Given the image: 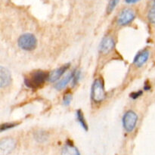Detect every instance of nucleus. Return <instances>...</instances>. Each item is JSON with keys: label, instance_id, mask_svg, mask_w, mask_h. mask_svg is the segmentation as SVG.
Instances as JSON below:
<instances>
[{"label": "nucleus", "instance_id": "obj_2", "mask_svg": "<svg viewBox=\"0 0 155 155\" xmlns=\"http://www.w3.org/2000/svg\"><path fill=\"white\" fill-rule=\"evenodd\" d=\"M18 44L21 49L30 51L34 50L37 46V39L32 33H24L18 38Z\"/></svg>", "mask_w": 155, "mask_h": 155}, {"label": "nucleus", "instance_id": "obj_8", "mask_svg": "<svg viewBox=\"0 0 155 155\" xmlns=\"http://www.w3.org/2000/svg\"><path fill=\"white\" fill-rule=\"evenodd\" d=\"M70 66H71L70 64H67L61 66V68H57V69L54 70V71H51V72L50 73L48 80H49V82H51V83H54V82H56L65 74V72H66L68 69H69Z\"/></svg>", "mask_w": 155, "mask_h": 155}, {"label": "nucleus", "instance_id": "obj_12", "mask_svg": "<svg viewBox=\"0 0 155 155\" xmlns=\"http://www.w3.org/2000/svg\"><path fill=\"white\" fill-rule=\"evenodd\" d=\"M73 79V72L71 74H68L67 76H65L63 79L60 80V81L58 82L55 85H54V88H55L57 90H61L64 88H65L67 86V85L70 83V82Z\"/></svg>", "mask_w": 155, "mask_h": 155}, {"label": "nucleus", "instance_id": "obj_7", "mask_svg": "<svg viewBox=\"0 0 155 155\" xmlns=\"http://www.w3.org/2000/svg\"><path fill=\"white\" fill-rule=\"evenodd\" d=\"M115 46V42L113 38L110 36H106L101 40L99 45V51L102 54H108Z\"/></svg>", "mask_w": 155, "mask_h": 155}, {"label": "nucleus", "instance_id": "obj_13", "mask_svg": "<svg viewBox=\"0 0 155 155\" xmlns=\"http://www.w3.org/2000/svg\"><path fill=\"white\" fill-rule=\"evenodd\" d=\"M77 121H78L79 124H80V126H81V127H83L86 131H87L88 125L87 124H86V119H85L84 115H83V113L80 110H77Z\"/></svg>", "mask_w": 155, "mask_h": 155}, {"label": "nucleus", "instance_id": "obj_6", "mask_svg": "<svg viewBox=\"0 0 155 155\" xmlns=\"http://www.w3.org/2000/svg\"><path fill=\"white\" fill-rule=\"evenodd\" d=\"M16 147V142L12 138H5L0 142V150L2 155L10 154Z\"/></svg>", "mask_w": 155, "mask_h": 155}, {"label": "nucleus", "instance_id": "obj_9", "mask_svg": "<svg viewBox=\"0 0 155 155\" xmlns=\"http://www.w3.org/2000/svg\"><path fill=\"white\" fill-rule=\"evenodd\" d=\"M12 83V76L10 71L4 67H0V87L8 86Z\"/></svg>", "mask_w": 155, "mask_h": 155}, {"label": "nucleus", "instance_id": "obj_14", "mask_svg": "<svg viewBox=\"0 0 155 155\" xmlns=\"http://www.w3.org/2000/svg\"><path fill=\"white\" fill-rule=\"evenodd\" d=\"M35 139L39 142H44L48 139V135L44 131H38L35 133Z\"/></svg>", "mask_w": 155, "mask_h": 155}, {"label": "nucleus", "instance_id": "obj_18", "mask_svg": "<svg viewBox=\"0 0 155 155\" xmlns=\"http://www.w3.org/2000/svg\"><path fill=\"white\" fill-rule=\"evenodd\" d=\"M71 101H72V95L71 93H66L64 96L63 98V103L65 106H68L71 104Z\"/></svg>", "mask_w": 155, "mask_h": 155}, {"label": "nucleus", "instance_id": "obj_1", "mask_svg": "<svg viewBox=\"0 0 155 155\" xmlns=\"http://www.w3.org/2000/svg\"><path fill=\"white\" fill-rule=\"evenodd\" d=\"M49 74L45 71H37L30 74V76L25 79L24 83L27 87L36 89L42 86L45 83V80L48 79Z\"/></svg>", "mask_w": 155, "mask_h": 155}, {"label": "nucleus", "instance_id": "obj_3", "mask_svg": "<svg viewBox=\"0 0 155 155\" xmlns=\"http://www.w3.org/2000/svg\"><path fill=\"white\" fill-rule=\"evenodd\" d=\"M105 90L104 83L101 79H97L94 81L91 89V98L95 103H100L105 98Z\"/></svg>", "mask_w": 155, "mask_h": 155}, {"label": "nucleus", "instance_id": "obj_5", "mask_svg": "<svg viewBox=\"0 0 155 155\" xmlns=\"http://www.w3.org/2000/svg\"><path fill=\"white\" fill-rule=\"evenodd\" d=\"M136 18V14L130 8H125L119 14L117 17V24L120 26H126L130 24Z\"/></svg>", "mask_w": 155, "mask_h": 155}, {"label": "nucleus", "instance_id": "obj_11", "mask_svg": "<svg viewBox=\"0 0 155 155\" xmlns=\"http://www.w3.org/2000/svg\"><path fill=\"white\" fill-rule=\"evenodd\" d=\"M61 155H80L79 150L72 143H68L63 147Z\"/></svg>", "mask_w": 155, "mask_h": 155}, {"label": "nucleus", "instance_id": "obj_10", "mask_svg": "<svg viewBox=\"0 0 155 155\" xmlns=\"http://www.w3.org/2000/svg\"><path fill=\"white\" fill-rule=\"evenodd\" d=\"M150 52L148 50L145 49L143 51H140V52L136 54V56L135 57L134 61H133V64L136 65L138 68H140L142 67L145 62H147V61L149 58Z\"/></svg>", "mask_w": 155, "mask_h": 155}, {"label": "nucleus", "instance_id": "obj_15", "mask_svg": "<svg viewBox=\"0 0 155 155\" xmlns=\"http://www.w3.org/2000/svg\"><path fill=\"white\" fill-rule=\"evenodd\" d=\"M120 0H110L108 2V5H107V12L108 14L111 13L114 11V9L116 8V6L117 5V4L119 3Z\"/></svg>", "mask_w": 155, "mask_h": 155}, {"label": "nucleus", "instance_id": "obj_22", "mask_svg": "<svg viewBox=\"0 0 155 155\" xmlns=\"http://www.w3.org/2000/svg\"><path fill=\"white\" fill-rule=\"evenodd\" d=\"M140 0H125V2L127 3V4H135V3H137Z\"/></svg>", "mask_w": 155, "mask_h": 155}, {"label": "nucleus", "instance_id": "obj_20", "mask_svg": "<svg viewBox=\"0 0 155 155\" xmlns=\"http://www.w3.org/2000/svg\"><path fill=\"white\" fill-rule=\"evenodd\" d=\"M142 95V91H137V92H133V93L130 94V98H133V99H137L138 98L141 96Z\"/></svg>", "mask_w": 155, "mask_h": 155}, {"label": "nucleus", "instance_id": "obj_23", "mask_svg": "<svg viewBox=\"0 0 155 155\" xmlns=\"http://www.w3.org/2000/svg\"><path fill=\"white\" fill-rule=\"evenodd\" d=\"M144 89H145V90H149V89H151V86H150L148 83H145Z\"/></svg>", "mask_w": 155, "mask_h": 155}, {"label": "nucleus", "instance_id": "obj_4", "mask_svg": "<svg viewBox=\"0 0 155 155\" xmlns=\"http://www.w3.org/2000/svg\"><path fill=\"white\" fill-rule=\"evenodd\" d=\"M138 122V116L133 110H128L123 117V126L127 133H131L135 130Z\"/></svg>", "mask_w": 155, "mask_h": 155}, {"label": "nucleus", "instance_id": "obj_16", "mask_svg": "<svg viewBox=\"0 0 155 155\" xmlns=\"http://www.w3.org/2000/svg\"><path fill=\"white\" fill-rule=\"evenodd\" d=\"M18 125V123H6V124H2L1 128H0V131L4 132L5 130H10V129L14 128V127H17Z\"/></svg>", "mask_w": 155, "mask_h": 155}, {"label": "nucleus", "instance_id": "obj_19", "mask_svg": "<svg viewBox=\"0 0 155 155\" xmlns=\"http://www.w3.org/2000/svg\"><path fill=\"white\" fill-rule=\"evenodd\" d=\"M148 19L151 24H155V12L150 10L148 14Z\"/></svg>", "mask_w": 155, "mask_h": 155}, {"label": "nucleus", "instance_id": "obj_17", "mask_svg": "<svg viewBox=\"0 0 155 155\" xmlns=\"http://www.w3.org/2000/svg\"><path fill=\"white\" fill-rule=\"evenodd\" d=\"M80 76H81V72L80 71H77V70H74L73 71V86H75L77 84L78 81L80 80Z\"/></svg>", "mask_w": 155, "mask_h": 155}, {"label": "nucleus", "instance_id": "obj_21", "mask_svg": "<svg viewBox=\"0 0 155 155\" xmlns=\"http://www.w3.org/2000/svg\"><path fill=\"white\" fill-rule=\"evenodd\" d=\"M150 10L154 11L155 12V0H151V2H150Z\"/></svg>", "mask_w": 155, "mask_h": 155}]
</instances>
